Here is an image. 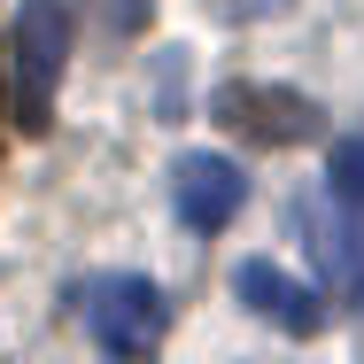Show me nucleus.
<instances>
[{
  "instance_id": "7ed1b4c3",
  "label": "nucleus",
  "mask_w": 364,
  "mask_h": 364,
  "mask_svg": "<svg viewBox=\"0 0 364 364\" xmlns=\"http://www.w3.org/2000/svg\"><path fill=\"white\" fill-rule=\"evenodd\" d=\"M210 117H218L225 132L256 140V147H302V140L326 132V109H318L310 93H294V85H256V77H225L218 93H210Z\"/></svg>"
},
{
  "instance_id": "0eeeda50",
  "label": "nucleus",
  "mask_w": 364,
  "mask_h": 364,
  "mask_svg": "<svg viewBox=\"0 0 364 364\" xmlns=\"http://www.w3.org/2000/svg\"><path fill=\"white\" fill-rule=\"evenodd\" d=\"M93 16L117 31V39H132V31H147V16H155V0H93Z\"/></svg>"
},
{
  "instance_id": "f257e3e1",
  "label": "nucleus",
  "mask_w": 364,
  "mask_h": 364,
  "mask_svg": "<svg viewBox=\"0 0 364 364\" xmlns=\"http://www.w3.org/2000/svg\"><path fill=\"white\" fill-rule=\"evenodd\" d=\"M16 124L47 132L55 124V93H63V63H70V0H16Z\"/></svg>"
},
{
  "instance_id": "20e7f679",
  "label": "nucleus",
  "mask_w": 364,
  "mask_h": 364,
  "mask_svg": "<svg viewBox=\"0 0 364 364\" xmlns=\"http://www.w3.org/2000/svg\"><path fill=\"white\" fill-rule=\"evenodd\" d=\"M171 202H178V225L186 232H225V225L240 218V202H248V178H240L232 155L194 147V155L171 163Z\"/></svg>"
},
{
  "instance_id": "6e6552de",
  "label": "nucleus",
  "mask_w": 364,
  "mask_h": 364,
  "mask_svg": "<svg viewBox=\"0 0 364 364\" xmlns=\"http://www.w3.org/2000/svg\"><path fill=\"white\" fill-rule=\"evenodd\" d=\"M294 0H210V16H225V23H264V16H287Z\"/></svg>"
},
{
  "instance_id": "f03ea898",
  "label": "nucleus",
  "mask_w": 364,
  "mask_h": 364,
  "mask_svg": "<svg viewBox=\"0 0 364 364\" xmlns=\"http://www.w3.org/2000/svg\"><path fill=\"white\" fill-rule=\"evenodd\" d=\"M70 302L109 357H147L163 341V326H171V302L147 272H93V279H77Z\"/></svg>"
},
{
  "instance_id": "423d86ee",
  "label": "nucleus",
  "mask_w": 364,
  "mask_h": 364,
  "mask_svg": "<svg viewBox=\"0 0 364 364\" xmlns=\"http://www.w3.org/2000/svg\"><path fill=\"white\" fill-rule=\"evenodd\" d=\"M232 294L264 318V326H279V333H294V341H310L318 326H326V302L302 287L294 272H279L272 256H248L240 272H232Z\"/></svg>"
},
{
  "instance_id": "39448f33",
  "label": "nucleus",
  "mask_w": 364,
  "mask_h": 364,
  "mask_svg": "<svg viewBox=\"0 0 364 364\" xmlns=\"http://www.w3.org/2000/svg\"><path fill=\"white\" fill-rule=\"evenodd\" d=\"M310 248H318L326 287L341 294L349 310H364V194L326 186V202H318V218H310Z\"/></svg>"
}]
</instances>
